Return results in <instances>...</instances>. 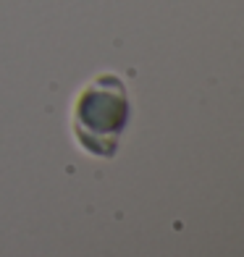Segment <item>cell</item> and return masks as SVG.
Returning <instances> with one entry per match:
<instances>
[{
  "instance_id": "6da1fadb",
  "label": "cell",
  "mask_w": 244,
  "mask_h": 257,
  "mask_svg": "<svg viewBox=\"0 0 244 257\" xmlns=\"http://www.w3.org/2000/svg\"><path fill=\"white\" fill-rule=\"evenodd\" d=\"M132 118L129 92L118 74H97L76 92L71 105V132L87 155L108 160L118 153L121 134Z\"/></svg>"
}]
</instances>
